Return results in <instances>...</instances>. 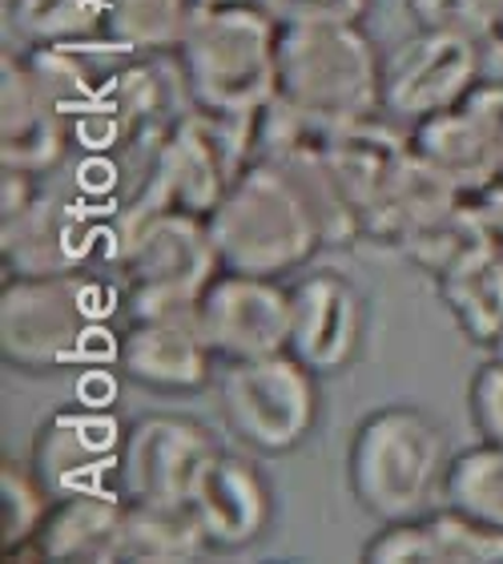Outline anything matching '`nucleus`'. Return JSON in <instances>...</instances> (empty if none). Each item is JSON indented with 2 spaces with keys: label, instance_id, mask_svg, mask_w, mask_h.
<instances>
[{
  "label": "nucleus",
  "instance_id": "obj_1",
  "mask_svg": "<svg viewBox=\"0 0 503 564\" xmlns=\"http://www.w3.org/2000/svg\"><path fill=\"white\" fill-rule=\"evenodd\" d=\"M206 226L222 271L282 279L327 247L303 186L278 162L242 165Z\"/></svg>",
  "mask_w": 503,
  "mask_h": 564
},
{
  "label": "nucleus",
  "instance_id": "obj_2",
  "mask_svg": "<svg viewBox=\"0 0 503 564\" xmlns=\"http://www.w3.org/2000/svg\"><path fill=\"white\" fill-rule=\"evenodd\" d=\"M282 29L250 0L194 12L182 45L174 48L177 77L189 106L214 118L247 121L274 97Z\"/></svg>",
  "mask_w": 503,
  "mask_h": 564
},
{
  "label": "nucleus",
  "instance_id": "obj_3",
  "mask_svg": "<svg viewBox=\"0 0 503 564\" xmlns=\"http://www.w3.org/2000/svg\"><path fill=\"white\" fill-rule=\"evenodd\" d=\"M274 97L310 130L335 133L383 109V57L363 24L282 29Z\"/></svg>",
  "mask_w": 503,
  "mask_h": 564
},
{
  "label": "nucleus",
  "instance_id": "obj_4",
  "mask_svg": "<svg viewBox=\"0 0 503 564\" xmlns=\"http://www.w3.org/2000/svg\"><path fill=\"white\" fill-rule=\"evenodd\" d=\"M113 267L129 318H194L201 291L222 271L198 214H118Z\"/></svg>",
  "mask_w": 503,
  "mask_h": 564
},
{
  "label": "nucleus",
  "instance_id": "obj_5",
  "mask_svg": "<svg viewBox=\"0 0 503 564\" xmlns=\"http://www.w3.org/2000/svg\"><path fill=\"white\" fill-rule=\"evenodd\" d=\"M444 432L407 403H386L359 420L347 452L351 496L379 524L419 517L447 471Z\"/></svg>",
  "mask_w": 503,
  "mask_h": 564
},
{
  "label": "nucleus",
  "instance_id": "obj_6",
  "mask_svg": "<svg viewBox=\"0 0 503 564\" xmlns=\"http://www.w3.org/2000/svg\"><path fill=\"white\" fill-rule=\"evenodd\" d=\"M242 165H247L242 121L214 118L206 109L189 106L153 138L145 182L121 214L177 210L210 218Z\"/></svg>",
  "mask_w": 503,
  "mask_h": 564
},
{
  "label": "nucleus",
  "instance_id": "obj_7",
  "mask_svg": "<svg viewBox=\"0 0 503 564\" xmlns=\"http://www.w3.org/2000/svg\"><path fill=\"white\" fill-rule=\"evenodd\" d=\"M97 330V286L85 271L4 279L0 291V359L12 371L48 376L85 359Z\"/></svg>",
  "mask_w": 503,
  "mask_h": 564
},
{
  "label": "nucleus",
  "instance_id": "obj_8",
  "mask_svg": "<svg viewBox=\"0 0 503 564\" xmlns=\"http://www.w3.org/2000/svg\"><path fill=\"white\" fill-rule=\"evenodd\" d=\"M218 408L242 444L262 456H282L315 432V371L291 351L222 364Z\"/></svg>",
  "mask_w": 503,
  "mask_h": 564
},
{
  "label": "nucleus",
  "instance_id": "obj_9",
  "mask_svg": "<svg viewBox=\"0 0 503 564\" xmlns=\"http://www.w3.org/2000/svg\"><path fill=\"white\" fill-rule=\"evenodd\" d=\"M218 452L210 427L189 415H138L121 435L113 488L133 505H194Z\"/></svg>",
  "mask_w": 503,
  "mask_h": 564
},
{
  "label": "nucleus",
  "instance_id": "obj_10",
  "mask_svg": "<svg viewBox=\"0 0 503 564\" xmlns=\"http://www.w3.org/2000/svg\"><path fill=\"white\" fill-rule=\"evenodd\" d=\"M480 82L483 41L415 29V36L398 41L395 53L383 57V113L415 126L439 109L468 101Z\"/></svg>",
  "mask_w": 503,
  "mask_h": 564
},
{
  "label": "nucleus",
  "instance_id": "obj_11",
  "mask_svg": "<svg viewBox=\"0 0 503 564\" xmlns=\"http://www.w3.org/2000/svg\"><path fill=\"white\" fill-rule=\"evenodd\" d=\"M218 364L278 355L291 347V286L270 274L218 271L194 311Z\"/></svg>",
  "mask_w": 503,
  "mask_h": 564
},
{
  "label": "nucleus",
  "instance_id": "obj_12",
  "mask_svg": "<svg viewBox=\"0 0 503 564\" xmlns=\"http://www.w3.org/2000/svg\"><path fill=\"white\" fill-rule=\"evenodd\" d=\"M73 145V126L36 82L24 53H0V165L24 174H53Z\"/></svg>",
  "mask_w": 503,
  "mask_h": 564
},
{
  "label": "nucleus",
  "instance_id": "obj_13",
  "mask_svg": "<svg viewBox=\"0 0 503 564\" xmlns=\"http://www.w3.org/2000/svg\"><path fill=\"white\" fill-rule=\"evenodd\" d=\"M363 294L335 271H315L291 286V347L315 376L351 367L363 343Z\"/></svg>",
  "mask_w": 503,
  "mask_h": 564
},
{
  "label": "nucleus",
  "instance_id": "obj_14",
  "mask_svg": "<svg viewBox=\"0 0 503 564\" xmlns=\"http://www.w3.org/2000/svg\"><path fill=\"white\" fill-rule=\"evenodd\" d=\"M118 371L145 391L189 395L210 388L218 355L194 318H129L113 351Z\"/></svg>",
  "mask_w": 503,
  "mask_h": 564
},
{
  "label": "nucleus",
  "instance_id": "obj_15",
  "mask_svg": "<svg viewBox=\"0 0 503 564\" xmlns=\"http://www.w3.org/2000/svg\"><path fill=\"white\" fill-rule=\"evenodd\" d=\"M94 250V226L77 202L41 189L24 210L0 218V259L4 279L29 274L81 271L85 254Z\"/></svg>",
  "mask_w": 503,
  "mask_h": 564
},
{
  "label": "nucleus",
  "instance_id": "obj_16",
  "mask_svg": "<svg viewBox=\"0 0 503 564\" xmlns=\"http://www.w3.org/2000/svg\"><path fill=\"white\" fill-rule=\"evenodd\" d=\"M121 427L109 408H77L48 415L33 435V471L53 496L101 488V476H113L121 447Z\"/></svg>",
  "mask_w": 503,
  "mask_h": 564
},
{
  "label": "nucleus",
  "instance_id": "obj_17",
  "mask_svg": "<svg viewBox=\"0 0 503 564\" xmlns=\"http://www.w3.org/2000/svg\"><path fill=\"white\" fill-rule=\"evenodd\" d=\"M363 561L375 564H503V529L459 512H419L391 520L363 544Z\"/></svg>",
  "mask_w": 503,
  "mask_h": 564
},
{
  "label": "nucleus",
  "instance_id": "obj_18",
  "mask_svg": "<svg viewBox=\"0 0 503 564\" xmlns=\"http://www.w3.org/2000/svg\"><path fill=\"white\" fill-rule=\"evenodd\" d=\"M270 512H274V500H270L266 476L250 459L218 452L194 496V517L214 553H234L254 544L270 529Z\"/></svg>",
  "mask_w": 503,
  "mask_h": 564
},
{
  "label": "nucleus",
  "instance_id": "obj_19",
  "mask_svg": "<svg viewBox=\"0 0 503 564\" xmlns=\"http://www.w3.org/2000/svg\"><path fill=\"white\" fill-rule=\"evenodd\" d=\"M411 153V141L395 126H383V121L367 118L354 121V126H342L335 133H322V158L339 177L342 194L351 202L354 218H359V230H371V218H375L379 202L395 182L398 165Z\"/></svg>",
  "mask_w": 503,
  "mask_h": 564
},
{
  "label": "nucleus",
  "instance_id": "obj_20",
  "mask_svg": "<svg viewBox=\"0 0 503 564\" xmlns=\"http://www.w3.org/2000/svg\"><path fill=\"white\" fill-rule=\"evenodd\" d=\"M121 520H125V496L118 488H81L53 496L29 561H118Z\"/></svg>",
  "mask_w": 503,
  "mask_h": 564
},
{
  "label": "nucleus",
  "instance_id": "obj_21",
  "mask_svg": "<svg viewBox=\"0 0 503 564\" xmlns=\"http://www.w3.org/2000/svg\"><path fill=\"white\" fill-rule=\"evenodd\" d=\"M407 141L411 150L419 153L431 170H439L463 198H475L480 189L500 182L495 138L471 101H459V106L415 121L407 130Z\"/></svg>",
  "mask_w": 503,
  "mask_h": 564
},
{
  "label": "nucleus",
  "instance_id": "obj_22",
  "mask_svg": "<svg viewBox=\"0 0 503 564\" xmlns=\"http://www.w3.org/2000/svg\"><path fill=\"white\" fill-rule=\"evenodd\" d=\"M459 202H463V194H459L439 170H431L419 153L411 150L407 158H403V165H398L391 189H386L383 202H379L367 238H371V242H386V247H398V242L407 235H415L419 226L435 223V218L447 210H456Z\"/></svg>",
  "mask_w": 503,
  "mask_h": 564
},
{
  "label": "nucleus",
  "instance_id": "obj_23",
  "mask_svg": "<svg viewBox=\"0 0 503 564\" xmlns=\"http://www.w3.org/2000/svg\"><path fill=\"white\" fill-rule=\"evenodd\" d=\"M435 291L471 343L492 347L503 327V247L475 250L471 259L435 279Z\"/></svg>",
  "mask_w": 503,
  "mask_h": 564
},
{
  "label": "nucleus",
  "instance_id": "obj_24",
  "mask_svg": "<svg viewBox=\"0 0 503 564\" xmlns=\"http://www.w3.org/2000/svg\"><path fill=\"white\" fill-rule=\"evenodd\" d=\"M206 553H210V541L194 517V505H133L125 500L118 561L170 564L198 561Z\"/></svg>",
  "mask_w": 503,
  "mask_h": 564
},
{
  "label": "nucleus",
  "instance_id": "obj_25",
  "mask_svg": "<svg viewBox=\"0 0 503 564\" xmlns=\"http://www.w3.org/2000/svg\"><path fill=\"white\" fill-rule=\"evenodd\" d=\"M194 12L198 0H106V45L138 57L174 53Z\"/></svg>",
  "mask_w": 503,
  "mask_h": 564
},
{
  "label": "nucleus",
  "instance_id": "obj_26",
  "mask_svg": "<svg viewBox=\"0 0 503 564\" xmlns=\"http://www.w3.org/2000/svg\"><path fill=\"white\" fill-rule=\"evenodd\" d=\"M492 242L495 238L488 235V226H483V218L475 214L471 198H463L456 210L439 214L435 223L419 226L415 235L403 238V242H398V254L435 282L439 274H447L451 267H459L463 259H471L475 250L492 247Z\"/></svg>",
  "mask_w": 503,
  "mask_h": 564
},
{
  "label": "nucleus",
  "instance_id": "obj_27",
  "mask_svg": "<svg viewBox=\"0 0 503 564\" xmlns=\"http://www.w3.org/2000/svg\"><path fill=\"white\" fill-rule=\"evenodd\" d=\"M4 12L24 45L106 41V0H12Z\"/></svg>",
  "mask_w": 503,
  "mask_h": 564
},
{
  "label": "nucleus",
  "instance_id": "obj_28",
  "mask_svg": "<svg viewBox=\"0 0 503 564\" xmlns=\"http://www.w3.org/2000/svg\"><path fill=\"white\" fill-rule=\"evenodd\" d=\"M439 492L459 512L503 529V447L483 440V444L456 452L447 459Z\"/></svg>",
  "mask_w": 503,
  "mask_h": 564
},
{
  "label": "nucleus",
  "instance_id": "obj_29",
  "mask_svg": "<svg viewBox=\"0 0 503 564\" xmlns=\"http://www.w3.org/2000/svg\"><path fill=\"white\" fill-rule=\"evenodd\" d=\"M48 488L33 468H21L17 459L0 464V553L9 561H29L36 532L48 517Z\"/></svg>",
  "mask_w": 503,
  "mask_h": 564
},
{
  "label": "nucleus",
  "instance_id": "obj_30",
  "mask_svg": "<svg viewBox=\"0 0 503 564\" xmlns=\"http://www.w3.org/2000/svg\"><path fill=\"white\" fill-rule=\"evenodd\" d=\"M500 0H407V17L415 29L431 33H456L471 41H492Z\"/></svg>",
  "mask_w": 503,
  "mask_h": 564
},
{
  "label": "nucleus",
  "instance_id": "obj_31",
  "mask_svg": "<svg viewBox=\"0 0 503 564\" xmlns=\"http://www.w3.org/2000/svg\"><path fill=\"white\" fill-rule=\"evenodd\" d=\"M266 12L278 29H306V24H363L371 0H250Z\"/></svg>",
  "mask_w": 503,
  "mask_h": 564
},
{
  "label": "nucleus",
  "instance_id": "obj_32",
  "mask_svg": "<svg viewBox=\"0 0 503 564\" xmlns=\"http://www.w3.org/2000/svg\"><path fill=\"white\" fill-rule=\"evenodd\" d=\"M468 412L475 432L488 440V444L503 447V359H488L483 367H475L468 388Z\"/></svg>",
  "mask_w": 503,
  "mask_h": 564
},
{
  "label": "nucleus",
  "instance_id": "obj_33",
  "mask_svg": "<svg viewBox=\"0 0 503 564\" xmlns=\"http://www.w3.org/2000/svg\"><path fill=\"white\" fill-rule=\"evenodd\" d=\"M468 101L480 109V118L488 121V130H492L495 158H500V177H503V82H480L468 94Z\"/></svg>",
  "mask_w": 503,
  "mask_h": 564
},
{
  "label": "nucleus",
  "instance_id": "obj_34",
  "mask_svg": "<svg viewBox=\"0 0 503 564\" xmlns=\"http://www.w3.org/2000/svg\"><path fill=\"white\" fill-rule=\"evenodd\" d=\"M77 400L85 408H109V403L118 400V379L109 376L106 367H89L81 376V383H77Z\"/></svg>",
  "mask_w": 503,
  "mask_h": 564
},
{
  "label": "nucleus",
  "instance_id": "obj_35",
  "mask_svg": "<svg viewBox=\"0 0 503 564\" xmlns=\"http://www.w3.org/2000/svg\"><path fill=\"white\" fill-rule=\"evenodd\" d=\"M471 206H475V214L483 218L488 235H492L495 242L503 247V177H500V182H492L488 189H480V194L471 198Z\"/></svg>",
  "mask_w": 503,
  "mask_h": 564
},
{
  "label": "nucleus",
  "instance_id": "obj_36",
  "mask_svg": "<svg viewBox=\"0 0 503 564\" xmlns=\"http://www.w3.org/2000/svg\"><path fill=\"white\" fill-rule=\"evenodd\" d=\"M495 45H503V0H500V12H495Z\"/></svg>",
  "mask_w": 503,
  "mask_h": 564
},
{
  "label": "nucleus",
  "instance_id": "obj_37",
  "mask_svg": "<svg viewBox=\"0 0 503 564\" xmlns=\"http://www.w3.org/2000/svg\"><path fill=\"white\" fill-rule=\"evenodd\" d=\"M492 355H495V359H503V327H500V335H495V343H492Z\"/></svg>",
  "mask_w": 503,
  "mask_h": 564
},
{
  "label": "nucleus",
  "instance_id": "obj_38",
  "mask_svg": "<svg viewBox=\"0 0 503 564\" xmlns=\"http://www.w3.org/2000/svg\"><path fill=\"white\" fill-rule=\"evenodd\" d=\"M201 9H214V4H242V0H198Z\"/></svg>",
  "mask_w": 503,
  "mask_h": 564
},
{
  "label": "nucleus",
  "instance_id": "obj_39",
  "mask_svg": "<svg viewBox=\"0 0 503 564\" xmlns=\"http://www.w3.org/2000/svg\"><path fill=\"white\" fill-rule=\"evenodd\" d=\"M4 4H12V0H4Z\"/></svg>",
  "mask_w": 503,
  "mask_h": 564
}]
</instances>
